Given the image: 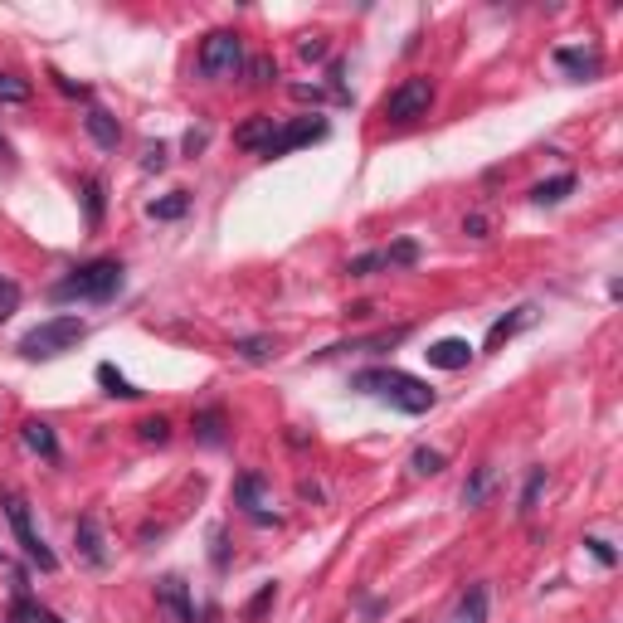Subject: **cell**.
I'll return each instance as SVG.
<instances>
[{
    "instance_id": "cell-1",
    "label": "cell",
    "mask_w": 623,
    "mask_h": 623,
    "mask_svg": "<svg viewBox=\"0 0 623 623\" xmlns=\"http://www.w3.org/2000/svg\"><path fill=\"white\" fill-rule=\"evenodd\" d=\"M351 385H356V390H366V395H380V400H390L395 409H404V414H429V409L439 404V390H434V385H424V380H414V375H404V370H390V366L361 370V375H356Z\"/></svg>"
},
{
    "instance_id": "cell-2",
    "label": "cell",
    "mask_w": 623,
    "mask_h": 623,
    "mask_svg": "<svg viewBox=\"0 0 623 623\" xmlns=\"http://www.w3.org/2000/svg\"><path fill=\"white\" fill-rule=\"evenodd\" d=\"M122 288V263L117 258H93L74 268L64 283H54V302H108Z\"/></svg>"
},
{
    "instance_id": "cell-3",
    "label": "cell",
    "mask_w": 623,
    "mask_h": 623,
    "mask_svg": "<svg viewBox=\"0 0 623 623\" xmlns=\"http://www.w3.org/2000/svg\"><path fill=\"white\" fill-rule=\"evenodd\" d=\"M83 336H88V322H83V317H49V322H39V327H30L20 336V356H30V361H54V356L74 351Z\"/></svg>"
},
{
    "instance_id": "cell-4",
    "label": "cell",
    "mask_w": 623,
    "mask_h": 623,
    "mask_svg": "<svg viewBox=\"0 0 623 623\" xmlns=\"http://www.w3.org/2000/svg\"><path fill=\"white\" fill-rule=\"evenodd\" d=\"M239 69H244V39L234 35V30L205 35V44H200V74L205 78H234Z\"/></svg>"
},
{
    "instance_id": "cell-5",
    "label": "cell",
    "mask_w": 623,
    "mask_h": 623,
    "mask_svg": "<svg viewBox=\"0 0 623 623\" xmlns=\"http://www.w3.org/2000/svg\"><path fill=\"white\" fill-rule=\"evenodd\" d=\"M429 108H434V83L429 78H404L400 88H390V98L380 103V112L390 122H414V117H424Z\"/></svg>"
},
{
    "instance_id": "cell-6",
    "label": "cell",
    "mask_w": 623,
    "mask_h": 623,
    "mask_svg": "<svg viewBox=\"0 0 623 623\" xmlns=\"http://www.w3.org/2000/svg\"><path fill=\"white\" fill-rule=\"evenodd\" d=\"M5 516H10V526H15V541H20V550H25V555L35 560L39 570H59V555L44 546V536H39L35 521H30V507H25V502H20L15 492L5 497Z\"/></svg>"
},
{
    "instance_id": "cell-7",
    "label": "cell",
    "mask_w": 623,
    "mask_h": 623,
    "mask_svg": "<svg viewBox=\"0 0 623 623\" xmlns=\"http://www.w3.org/2000/svg\"><path fill=\"white\" fill-rule=\"evenodd\" d=\"M234 502L254 516L258 526L278 521V512H273V487H268L258 473H239V477H234Z\"/></svg>"
},
{
    "instance_id": "cell-8",
    "label": "cell",
    "mask_w": 623,
    "mask_h": 623,
    "mask_svg": "<svg viewBox=\"0 0 623 623\" xmlns=\"http://www.w3.org/2000/svg\"><path fill=\"white\" fill-rule=\"evenodd\" d=\"M327 137V122L322 117H302V122H288V127H278V137L268 142V161L273 156H288V151H297V147H307V142H322Z\"/></svg>"
},
{
    "instance_id": "cell-9",
    "label": "cell",
    "mask_w": 623,
    "mask_h": 623,
    "mask_svg": "<svg viewBox=\"0 0 623 623\" xmlns=\"http://www.w3.org/2000/svg\"><path fill=\"white\" fill-rule=\"evenodd\" d=\"M156 604H161L166 623H195V604H190V589H185V580H176V575H166V580L156 585Z\"/></svg>"
},
{
    "instance_id": "cell-10",
    "label": "cell",
    "mask_w": 623,
    "mask_h": 623,
    "mask_svg": "<svg viewBox=\"0 0 623 623\" xmlns=\"http://www.w3.org/2000/svg\"><path fill=\"white\" fill-rule=\"evenodd\" d=\"M424 361L434 370H463L473 361V346H468L463 336H443V341H434V346L424 351Z\"/></svg>"
},
{
    "instance_id": "cell-11",
    "label": "cell",
    "mask_w": 623,
    "mask_h": 623,
    "mask_svg": "<svg viewBox=\"0 0 623 623\" xmlns=\"http://www.w3.org/2000/svg\"><path fill=\"white\" fill-rule=\"evenodd\" d=\"M74 546H78V555H83L88 565H108V541H103V526H98L93 516H78Z\"/></svg>"
},
{
    "instance_id": "cell-12",
    "label": "cell",
    "mask_w": 623,
    "mask_h": 623,
    "mask_svg": "<svg viewBox=\"0 0 623 623\" xmlns=\"http://www.w3.org/2000/svg\"><path fill=\"white\" fill-rule=\"evenodd\" d=\"M555 64H560V69H565L570 78H580V83L604 69V59H599L594 49H570V44H565V49H555Z\"/></svg>"
},
{
    "instance_id": "cell-13",
    "label": "cell",
    "mask_w": 623,
    "mask_h": 623,
    "mask_svg": "<svg viewBox=\"0 0 623 623\" xmlns=\"http://www.w3.org/2000/svg\"><path fill=\"white\" fill-rule=\"evenodd\" d=\"M531 322H536V307H516L512 317H497V322L487 327V351H497V346H507V341H512V336H516V331H526V327H531Z\"/></svg>"
},
{
    "instance_id": "cell-14",
    "label": "cell",
    "mask_w": 623,
    "mask_h": 623,
    "mask_svg": "<svg viewBox=\"0 0 623 623\" xmlns=\"http://www.w3.org/2000/svg\"><path fill=\"white\" fill-rule=\"evenodd\" d=\"M83 127H88V137H93L103 151H117V142H122V127H117V117H112L108 108H88Z\"/></svg>"
},
{
    "instance_id": "cell-15",
    "label": "cell",
    "mask_w": 623,
    "mask_h": 623,
    "mask_svg": "<svg viewBox=\"0 0 623 623\" xmlns=\"http://www.w3.org/2000/svg\"><path fill=\"white\" fill-rule=\"evenodd\" d=\"M273 137H278V122H273V117H263V112H258V117H249V122L234 132V142H239L244 151H268V142H273Z\"/></svg>"
},
{
    "instance_id": "cell-16",
    "label": "cell",
    "mask_w": 623,
    "mask_h": 623,
    "mask_svg": "<svg viewBox=\"0 0 623 623\" xmlns=\"http://www.w3.org/2000/svg\"><path fill=\"white\" fill-rule=\"evenodd\" d=\"M20 439H25V448L39 453V458H59V439H54V429H49L44 419H25Z\"/></svg>"
},
{
    "instance_id": "cell-17",
    "label": "cell",
    "mask_w": 623,
    "mask_h": 623,
    "mask_svg": "<svg viewBox=\"0 0 623 623\" xmlns=\"http://www.w3.org/2000/svg\"><path fill=\"white\" fill-rule=\"evenodd\" d=\"M98 385H103L108 395H117V400H142V390H137L117 366H98Z\"/></svg>"
},
{
    "instance_id": "cell-18",
    "label": "cell",
    "mask_w": 623,
    "mask_h": 623,
    "mask_svg": "<svg viewBox=\"0 0 623 623\" xmlns=\"http://www.w3.org/2000/svg\"><path fill=\"white\" fill-rule=\"evenodd\" d=\"M570 190H575V176L565 171V176H550V181L536 185V190H531V200H536V205H560Z\"/></svg>"
},
{
    "instance_id": "cell-19",
    "label": "cell",
    "mask_w": 623,
    "mask_h": 623,
    "mask_svg": "<svg viewBox=\"0 0 623 623\" xmlns=\"http://www.w3.org/2000/svg\"><path fill=\"white\" fill-rule=\"evenodd\" d=\"M83 205H88V224L98 229V224H103V210H108V185L98 181V176L83 181Z\"/></svg>"
},
{
    "instance_id": "cell-20",
    "label": "cell",
    "mask_w": 623,
    "mask_h": 623,
    "mask_svg": "<svg viewBox=\"0 0 623 623\" xmlns=\"http://www.w3.org/2000/svg\"><path fill=\"white\" fill-rule=\"evenodd\" d=\"M195 439L210 443V448H220V443H224V414H220V409L195 414Z\"/></svg>"
},
{
    "instance_id": "cell-21",
    "label": "cell",
    "mask_w": 623,
    "mask_h": 623,
    "mask_svg": "<svg viewBox=\"0 0 623 623\" xmlns=\"http://www.w3.org/2000/svg\"><path fill=\"white\" fill-rule=\"evenodd\" d=\"M234 351L258 366V361H273V356H278V341H273V336H244V341H234Z\"/></svg>"
},
{
    "instance_id": "cell-22",
    "label": "cell",
    "mask_w": 623,
    "mask_h": 623,
    "mask_svg": "<svg viewBox=\"0 0 623 623\" xmlns=\"http://www.w3.org/2000/svg\"><path fill=\"white\" fill-rule=\"evenodd\" d=\"M458 623H487V585H473L458 604Z\"/></svg>"
},
{
    "instance_id": "cell-23",
    "label": "cell",
    "mask_w": 623,
    "mask_h": 623,
    "mask_svg": "<svg viewBox=\"0 0 623 623\" xmlns=\"http://www.w3.org/2000/svg\"><path fill=\"white\" fill-rule=\"evenodd\" d=\"M409 468L419 477H439L448 468V458H443L439 448H414V458H409Z\"/></svg>"
},
{
    "instance_id": "cell-24",
    "label": "cell",
    "mask_w": 623,
    "mask_h": 623,
    "mask_svg": "<svg viewBox=\"0 0 623 623\" xmlns=\"http://www.w3.org/2000/svg\"><path fill=\"white\" fill-rule=\"evenodd\" d=\"M185 210H190V195H185V190L166 195V200H151V220H181Z\"/></svg>"
},
{
    "instance_id": "cell-25",
    "label": "cell",
    "mask_w": 623,
    "mask_h": 623,
    "mask_svg": "<svg viewBox=\"0 0 623 623\" xmlns=\"http://www.w3.org/2000/svg\"><path fill=\"white\" fill-rule=\"evenodd\" d=\"M249 83H254V88L278 83V64H273V54H258V59H249Z\"/></svg>"
},
{
    "instance_id": "cell-26",
    "label": "cell",
    "mask_w": 623,
    "mask_h": 623,
    "mask_svg": "<svg viewBox=\"0 0 623 623\" xmlns=\"http://www.w3.org/2000/svg\"><path fill=\"white\" fill-rule=\"evenodd\" d=\"M0 103H30V83L20 74H0Z\"/></svg>"
},
{
    "instance_id": "cell-27",
    "label": "cell",
    "mask_w": 623,
    "mask_h": 623,
    "mask_svg": "<svg viewBox=\"0 0 623 623\" xmlns=\"http://www.w3.org/2000/svg\"><path fill=\"white\" fill-rule=\"evenodd\" d=\"M15 307H20V283L0 273V322H10V317H15Z\"/></svg>"
},
{
    "instance_id": "cell-28",
    "label": "cell",
    "mask_w": 623,
    "mask_h": 623,
    "mask_svg": "<svg viewBox=\"0 0 623 623\" xmlns=\"http://www.w3.org/2000/svg\"><path fill=\"white\" fill-rule=\"evenodd\" d=\"M375 268H390V263H385V249H375V254H361V258H351V263H346V273H351V278H370Z\"/></svg>"
},
{
    "instance_id": "cell-29",
    "label": "cell",
    "mask_w": 623,
    "mask_h": 623,
    "mask_svg": "<svg viewBox=\"0 0 623 623\" xmlns=\"http://www.w3.org/2000/svg\"><path fill=\"white\" fill-rule=\"evenodd\" d=\"M487 487H492V468H477L473 482L463 487V507H477V502L487 497Z\"/></svg>"
},
{
    "instance_id": "cell-30",
    "label": "cell",
    "mask_w": 623,
    "mask_h": 623,
    "mask_svg": "<svg viewBox=\"0 0 623 623\" xmlns=\"http://www.w3.org/2000/svg\"><path fill=\"white\" fill-rule=\"evenodd\" d=\"M541 487H546V468H531V477H526V492H521V512H536Z\"/></svg>"
},
{
    "instance_id": "cell-31",
    "label": "cell",
    "mask_w": 623,
    "mask_h": 623,
    "mask_svg": "<svg viewBox=\"0 0 623 623\" xmlns=\"http://www.w3.org/2000/svg\"><path fill=\"white\" fill-rule=\"evenodd\" d=\"M414 258H419V244H414V239H400V244H390V249H385V263H390V268L414 263Z\"/></svg>"
},
{
    "instance_id": "cell-32",
    "label": "cell",
    "mask_w": 623,
    "mask_h": 623,
    "mask_svg": "<svg viewBox=\"0 0 623 623\" xmlns=\"http://www.w3.org/2000/svg\"><path fill=\"white\" fill-rule=\"evenodd\" d=\"M137 434H142L147 443H166V439H171V424L156 414V419H142V424H137Z\"/></svg>"
},
{
    "instance_id": "cell-33",
    "label": "cell",
    "mask_w": 623,
    "mask_h": 623,
    "mask_svg": "<svg viewBox=\"0 0 623 623\" xmlns=\"http://www.w3.org/2000/svg\"><path fill=\"white\" fill-rule=\"evenodd\" d=\"M288 93H293L297 103H327V98H331L327 88H317V83H293Z\"/></svg>"
},
{
    "instance_id": "cell-34",
    "label": "cell",
    "mask_w": 623,
    "mask_h": 623,
    "mask_svg": "<svg viewBox=\"0 0 623 623\" xmlns=\"http://www.w3.org/2000/svg\"><path fill=\"white\" fill-rule=\"evenodd\" d=\"M297 54H302V59H327V35H307L297 44Z\"/></svg>"
},
{
    "instance_id": "cell-35",
    "label": "cell",
    "mask_w": 623,
    "mask_h": 623,
    "mask_svg": "<svg viewBox=\"0 0 623 623\" xmlns=\"http://www.w3.org/2000/svg\"><path fill=\"white\" fill-rule=\"evenodd\" d=\"M585 546H589V555H594L599 565H614V560H619V555H614V546H609V541H599V536H589Z\"/></svg>"
},
{
    "instance_id": "cell-36",
    "label": "cell",
    "mask_w": 623,
    "mask_h": 623,
    "mask_svg": "<svg viewBox=\"0 0 623 623\" xmlns=\"http://www.w3.org/2000/svg\"><path fill=\"white\" fill-rule=\"evenodd\" d=\"M142 171H166V147H161V142L142 151Z\"/></svg>"
},
{
    "instance_id": "cell-37",
    "label": "cell",
    "mask_w": 623,
    "mask_h": 623,
    "mask_svg": "<svg viewBox=\"0 0 623 623\" xmlns=\"http://www.w3.org/2000/svg\"><path fill=\"white\" fill-rule=\"evenodd\" d=\"M205 147H210V127H190L185 132V151L195 156V151H205Z\"/></svg>"
},
{
    "instance_id": "cell-38",
    "label": "cell",
    "mask_w": 623,
    "mask_h": 623,
    "mask_svg": "<svg viewBox=\"0 0 623 623\" xmlns=\"http://www.w3.org/2000/svg\"><path fill=\"white\" fill-rule=\"evenodd\" d=\"M49 78H54V88H59V93H69V98H88V88L74 83V78H64V74H49Z\"/></svg>"
},
{
    "instance_id": "cell-39",
    "label": "cell",
    "mask_w": 623,
    "mask_h": 623,
    "mask_svg": "<svg viewBox=\"0 0 623 623\" xmlns=\"http://www.w3.org/2000/svg\"><path fill=\"white\" fill-rule=\"evenodd\" d=\"M273 594H278V589H273V585H263V589H258V599H254V604H249V619H258V614H263V609L273 604Z\"/></svg>"
},
{
    "instance_id": "cell-40",
    "label": "cell",
    "mask_w": 623,
    "mask_h": 623,
    "mask_svg": "<svg viewBox=\"0 0 623 623\" xmlns=\"http://www.w3.org/2000/svg\"><path fill=\"white\" fill-rule=\"evenodd\" d=\"M463 234L482 239V234H487V215H468V220H463Z\"/></svg>"
},
{
    "instance_id": "cell-41",
    "label": "cell",
    "mask_w": 623,
    "mask_h": 623,
    "mask_svg": "<svg viewBox=\"0 0 623 623\" xmlns=\"http://www.w3.org/2000/svg\"><path fill=\"white\" fill-rule=\"evenodd\" d=\"M0 166H15V151H10V142L0 137Z\"/></svg>"
}]
</instances>
